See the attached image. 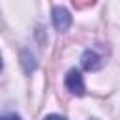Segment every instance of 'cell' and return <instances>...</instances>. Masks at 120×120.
Here are the masks:
<instances>
[{"instance_id": "6da1fadb", "label": "cell", "mask_w": 120, "mask_h": 120, "mask_svg": "<svg viewBox=\"0 0 120 120\" xmlns=\"http://www.w3.org/2000/svg\"><path fill=\"white\" fill-rule=\"evenodd\" d=\"M66 88L73 96H82L84 94V81L79 69H69L66 75Z\"/></svg>"}, {"instance_id": "7a4b0ae2", "label": "cell", "mask_w": 120, "mask_h": 120, "mask_svg": "<svg viewBox=\"0 0 120 120\" xmlns=\"http://www.w3.org/2000/svg\"><path fill=\"white\" fill-rule=\"evenodd\" d=\"M52 22H54L56 30L66 32L71 26V15H69V11L66 8H54L52 9Z\"/></svg>"}, {"instance_id": "3957f363", "label": "cell", "mask_w": 120, "mask_h": 120, "mask_svg": "<svg viewBox=\"0 0 120 120\" xmlns=\"http://www.w3.org/2000/svg\"><path fill=\"white\" fill-rule=\"evenodd\" d=\"M81 62H82V68H84V69H90V71H96V69H99V68L103 66L101 56H99L96 51H92V49H86V51L82 52Z\"/></svg>"}, {"instance_id": "277c9868", "label": "cell", "mask_w": 120, "mask_h": 120, "mask_svg": "<svg viewBox=\"0 0 120 120\" xmlns=\"http://www.w3.org/2000/svg\"><path fill=\"white\" fill-rule=\"evenodd\" d=\"M2 120H21V116H19V114H15V112H9V114H4V116H2Z\"/></svg>"}, {"instance_id": "5b68a950", "label": "cell", "mask_w": 120, "mask_h": 120, "mask_svg": "<svg viewBox=\"0 0 120 120\" xmlns=\"http://www.w3.org/2000/svg\"><path fill=\"white\" fill-rule=\"evenodd\" d=\"M43 120H66L64 116H58V114H49V116H45Z\"/></svg>"}]
</instances>
